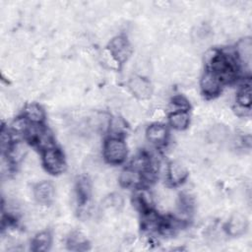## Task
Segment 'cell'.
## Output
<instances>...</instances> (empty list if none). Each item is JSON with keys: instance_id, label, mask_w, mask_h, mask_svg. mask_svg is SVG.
Here are the masks:
<instances>
[{"instance_id": "603a6c76", "label": "cell", "mask_w": 252, "mask_h": 252, "mask_svg": "<svg viewBox=\"0 0 252 252\" xmlns=\"http://www.w3.org/2000/svg\"><path fill=\"white\" fill-rule=\"evenodd\" d=\"M101 61L106 67H108L110 69H115V68H118V66H119L118 61L113 57V55L110 53V51L108 49L102 53Z\"/></svg>"}, {"instance_id": "5b68a950", "label": "cell", "mask_w": 252, "mask_h": 252, "mask_svg": "<svg viewBox=\"0 0 252 252\" xmlns=\"http://www.w3.org/2000/svg\"><path fill=\"white\" fill-rule=\"evenodd\" d=\"M220 79L212 71H207L200 82L202 92L207 96L217 95L220 92Z\"/></svg>"}, {"instance_id": "e0dca14e", "label": "cell", "mask_w": 252, "mask_h": 252, "mask_svg": "<svg viewBox=\"0 0 252 252\" xmlns=\"http://www.w3.org/2000/svg\"><path fill=\"white\" fill-rule=\"evenodd\" d=\"M27 154L28 147L22 142H17L15 144H12L11 148L7 152V157L12 162H19L26 158Z\"/></svg>"}, {"instance_id": "4fadbf2b", "label": "cell", "mask_w": 252, "mask_h": 252, "mask_svg": "<svg viewBox=\"0 0 252 252\" xmlns=\"http://www.w3.org/2000/svg\"><path fill=\"white\" fill-rule=\"evenodd\" d=\"M133 204L142 213L150 211L153 204V199L150 192L146 189L137 190L133 196Z\"/></svg>"}, {"instance_id": "8992f818", "label": "cell", "mask_w": 252, "mask_h": 252, "mask_svg": "<svg viewBox=\"0 0 252 252\" xmlns=\"http://www.w3.org/2000/svg\"><path fill=\"white\" fill-rule=\"evenodd\" d=\"M33 196L39 204L47 205L54 198V186L49 181L39 182L33 189Z\"/></svg>"}, {"instance_id": "7a4b0ae2", "label": "cell", "mask_w": 252, "mask_h": 252, "mask_svg": "<svg viewBox=\"0 0 252 252\" xmlns=\"http://www.w3.org/2000/svg\"><path fill=\"white\" fill-rule=\"evenodd\" d=\"M42 163L45 169L51 174L62 173L66 168V162L63 154L54 147L43 151Z\"/></svg>"}, {"instance_id": "277c9868", "label": "cell", "mask_w": 252, "mask_h": 252, "mask_svg": "<svg viewBox=\"0 0 252 252\" xmlns=\"http://www.w3.org/2000/svg\"><path fill=\"white\" fill-rule=\"evenodd\" d=\"M128 88L133 95L139 99H147L153 93L151 83L142 76H134L128 82Z\"/></svg>"}, {"instance_id": "d6986e66", "label": "cell", "mask_w": 252, "mask_h": 252, "mask_svg": "<svg viewBox=\"0 0 252 252\" xmlns=\"http://www.w3.org/2000/svg\"><path fill=\"white\" fill-rule=\"evenodd\" d=\"M67 245L69 249L75 250V251H80V250H85L88 246L87 239L84 237V235L80 232H73L68 238Z\"/></svg>"}, {"instance_id": "44dd1931", "label": "cell", "mask_w": 252, "mask_h": 252, "mask_svg": "<svg viewBox=\"0 0 252 252\" xmlns=\"http://www.w3.org/2000/svg\"><path fill=\"white\" fill-rule=\"evenodd\" d=\"M29 123L30 122L25 117H20L13 121L11 127L13 132L17 135H27V132L31 126Z\"/></svg>"}, {"instance_id": "9c48e42d", "label": "cell", "mask_w": 252, "mask_h": 252, "mask_svg": "<svg viewBox=\"0 0 252 252\" xmlns=\"http://www.w3.org/2000/svg\"><path fill=\"white\" fill-rule=\"evenodd\" d=\"M235 54L246 68H250L252 61V40L250 37H245L238 41Z\"/></svg>"}, {"instance_id": "484cf974", "label": "cell", "mask_w": 252, "mask_h": 252, "mask_svg": "<svg viewBox=\"0 0 252 252\" xmlns=\"http://www.w3.org/2000/svg\"><path fill=\"white\" fill-rule=\"evenodd\" d=\"M235 113L238 116H247L250 114V107H246V106L237 104V106L235 107Z\"/></svg>"}, {"instance_id": "52a82bcc", "label": "cell", "mask_w": 252, "mask_h": 252, "mask_svg": "<svg viewBox=\"0 0 252 252\" xmlns=\"http://www.w3.org/2000/svg\"><path fill=\"white\" fill-rule=\"evenodd\" d=\"M248 227V220L242 214H234L226 224V231L231 236H239L245 233Z\"/></svg>"}, {"instance_id": "30bf717a", "label": "cell", "mask_w": 252, "mask_h": 252, "mask_svg": "<svg viewBox=\"0 0 252 252\" xmlns=\"http://www.w3.org/2000/svg\"><path fill=\"white\" fill-rule=\"evenodd\" d=\"M167 129L162 124H153L146 131L147 139L155 145H162L167 139Z\"/></svg>"}, {"instance_id": "ffe728a7", "label": "cell", "mask_w": 252, "mask_h": 252, "mask_svg": "<svg viewBox=\"0 0 252 252\" xmlns=\"http://www.w3.org/2000/svg\"><path fill=\"white\" fill-rule=\"evenodd\" d=\"M237 102L239 105L250 107L251 105V88L250 84L244 85L237 94Z\"/></svg>"}, {"instance_id": "cb8c5ba5", "label": "cell", "mask_w": 252, "mask_h": 252, "mask_svg": "<svg viewBox=\"0 0 252 252\" xmlns=\"http://www.w3.org/2000/svg\"><path fill=\"white\" fill-rule=\"evenodd\" d=\"M172 105L176 107V110H186L189 107V102L187 99L181 95H177L172 99ZM175 110V111H176Z\"/></svg>"}, {"instance_id": "3957f363", "label": "cell", "mask_w": 252, "mask_h": 252, "mask_svg": "<svg viewBox=\"0 0 252 252\" xmlns=\"http://www.w3.org/2000/svg\"><path fill=\"white\" fill-rule=\"evenodd\" d=\"M108 50L113 55V57L118 61V63L125 62L131 55L132 49L128 40L124 36L113 37L108 45Z\"/></svg>"}, {"instance_id": "d4e9b609", "label": "cell", "mask_w": 252, "mask_h": 252, "mask_svg": "<svg viewBox=\"0 0 252 252\" xmlns=\"http://www.w3.org/2000/svg\"><path fill=\"white\" fill-rule=\"evenodd\" d=\"M1 150L2 152H8L9 149L12 146V142H11V137L10 134H8V132H6L4 129L1 131Z\"/></svg>"}, {"instance_id": "5bb4252c", "label": "cell", "mask_w": 252, "mask_h": 252, "mask_svg": "<svg viewBox=\"0 0 252 252\" xmlns=\"http://www.w3.org/2000/svg\"><path fill=\"white\" fill-rule=\"evenodd\" d=\"M24 117L32 124H39L44 119V111L38 104L29 103L25 106Z\"/></svg>"}, {"instance_id": "6da1fadb", "label": "cell", "mask_w": 252, "mask_h": 252, "mask_svg": "<svg viewBox=\"0 0 252 252\" xmlns=\"http://www.w3.org/2000/svg\"><path fill=\"white\" fill-rule=\"evenodd\" d=\"M103 156L109 163H121L127 156L125 142L120 137H110L103 145Z\"/></svg>"}, {"instance_id": "2e32d148", "label": "cell", "mask_w": 252, "mask_h": 252, "mask_svg": "<svg viewBox=\"0 0 252 252\" xmlns=\"http://www.w3.org/2000/svg\"><path fill=\"white\" fill-rule=\"evenodd\" d=\"M76 189H77V197H78L80 203L84 204V203L88 202V200L91 196V192H92V185H91L89 178L86 176L80 177L77 181Z\"/></svg>"}, {"instance_id": "7402d4cb", "label": "cell", "mask_w": 252, "mask_h": 252, "mask_svg": "<svg viewBox=\"0 0 252 252\" xmlns=\"http://www.w3.org/2000/svg\"><path fill=\"white\" fill-rule=\"evenodd\" d=\"M125 123L121 118L113 117L110 119L108 130L112 133L111 137H119V135H121L125 130Z\"/></svg>"}, {"instance_id": "8fae6325", "label": "cell", "mask_w": 252, "mask_h": 252, "mask_svg": "<svg viewBox=\"0 0 252 252\" xmlns=\"http://www.w3.org/2000/svg\"><path fill=\"white\" fill-rule=\"evenodd\" d=\"M119 182L124 187H136L143 182V174L142 172L129 167L121 171Z\"/></svg>"}, {"instance_id": "ba28073f", "label": "cell", "mask_w": 252, "mask_h": 252, "mask_svg": "<svg viewBox=\"0 0 252 252\" xmlns=\"http://www.w3.org/2000/svg\"><path fill=\"white\" fill-rule=\"evenodd\" d=\"M188 175L186 166L178 160L171 161L167 166V178L171 184L177 185L182 183Z\"/></svg>"}, {"instance_id": "7c38bea8", "label": "cell", "mask_w": 252, "mask_h": 252, "mask_svg": "<svg viewBox=\"0 0 252 252\" xmlns=\"http://www.w3.org/2000/svg\"><path fill=\"white\" fill-rule=\"evenodd\" d=\"M229 130L225 125L216 124L207 132V140L213 144H220L228 139Z\"/></svg>"}, {"instance_id": "9a60e30c", "label": "cell", "mask_w": 252, "mask_h": 252, "mask_svg": "<svg viewBox=\"0 0 252 252\" xmlns=\"http://www.w3.org/2000/svg\"><path fill=\"white\" fill-rule=\"evenodd\" d=\"M169 124L176 130H184L190 122V116L186 110H176L172 112L169 117Z\"/></svg>"}, {"instance_id": "ac0fdd59", "label": "cell", "mask_w": 252, "mask_h": 252, "mask_svg": "<svg viewBox=\"0 0 252 252\" xmlns=\"http://www.w3.org/2000/svg\"><path fill=\"white\" fill-rule=\"evenodd\" d=\"M50 245H51V236L46 231H41L37 233L32 242V250L37 252L47 251Z\"/></svg>"}]
</instances>
